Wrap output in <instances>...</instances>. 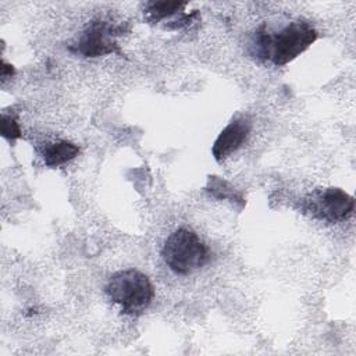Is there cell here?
Returning <instances> with one entry per match:
<instances>
[{
    "label": "cell",
    "instance_id": "277c9868",
    "mask_svg": "<svg viewBox=\"0 0 356 356\" xmlns=\"http://www.w3.org/2000/svg\"><path fill=\"white\" fill-rule=\"evenodd\" d=\"M124 32L122 26H115L108 21L93 19L82 31L75 44L70 50L83 57H100L111 53H120L115 38Z\"/></svg>",
    "mask_w": 356,
    "mask_h": 356
},
{
    "label": "cell",
    "instance_id": "8992f818",
    "mask_svg": "<svg viewBox=\"0 0 356 356\" xmlns=\"http://www.w3.org/2000/svg\"><path fill=\"white\" fill-rule=\"evenodd\" d=\"M250 122L245 118H236L231 121L217 136L213 145V156L217 161L225 160L231 153L242 146L250 132Z\"/></svg>",
    "mask_w": 356,
    "mask_h": 356
},
{
    "label": "cell",
    "instance_id": "ba28073f",
    "mask_svg": "<svg viewBox=\"0 0 356 356\" xmlns=\"http://www.w3.org/2000/svg\"><path fill=\"white\" fill-rule=\"evenodd\" d=\"M186 3L184 1H150L145 7V17L149 22L156 24L164 18H168L177 13H181L185 8Z\"/></svg>",
    "mask_w": 356,
    "mask_h": 356
},
{
    "label": "cell",
    "instance_id": "6da1fadb",
    "mask_svg": "<svg viewBox=\"0 0 356 356\" xmlns=\"http://www.w3.org/2000/svg\"><path fill=\"white\" fill-rule=\"evenodd\" d=\"M316 39L317 31L309 22L296 19L275 33L261 25L256 32L254 47L260 57L282 67L303 53Z\"/></svg>",
    "mask_w": 356,
    "mask_h": 356
},
{
    "label": "cell",
    "instance_id": "8fae6325",
    "mask_svg": "<svg viewBox=\"0 0 356 356\" xmlns=\"http://www.w3.org/2000/svg\"><path fill=\"white\" fill-rule=\"evenodd\" d=\"M14 67L11 64H7L4 60L1 61V79H7V78H11L14 75Z\"/></svg>",
    "mask_w": 356,
    "mask_h": 356
},
{
    "label": "cell",
    "instance_id": "7a4b0ae2",
    "mask_svg": "<svg viewBox=\"0 0 356 356\" xmlns=\"http://www.w3.org/2000/svg\"><path fill=\"white\" fill-rule=\"evenodd\" d=\"M106 292L125 314H140L149 307L154 295L147 275L134 268L114 273L106 285Z\"/></svg>",
    "mask_w": 356,
    "mask_h": 356
},
{
    "label": "cell",
    "instance_id": "5b68a950",
    "mask_svg": "<svg viewBox=\"0 0 356 356\" xmlns=\"http://www.w3.org/2000/svg\"><path fill=\"white\" fill-rule=\"evenodd\" d=\"M353 209V197L339 188L317 191L307 200V210L312 216L328 222L346 220L352 216Z\"/></svg>",
    "mask_w": 356,
    "mask_h": 356
},
{
    "label": "cell",
    "instance_id": "30bf717a",
    "mask_svg": "<svg viewBox=\"0 0 356 356\" xmlns=\"http://www.w3.org/2000/svg\"><path fill=\"white\" fill-rule=\"evenodd\" d=\"M1 135L8 140H15L21 138V128L17 122V120L11 115L3 114L1 117Z\"/></svg>",
    "mask_w": 356,
    "mask_h": 356
},
{
    "label": "cell",
    "instance_id": "9c48e42d",
    "mask_svg": "<svg viewBox=\"0 0 356 356\" xmlns=\"http://www.w3.org/2000/svg\"><path fill=\"white\" fill-rule=\"evenodd\" d=\"M206 189L217 199H229L231 202H239L241 204L245 203L242 195L229 182L220 177H209Z\"/></svg>",
    "mask_w": 356,
    "mask_h": 356
},
{
    "label": "cell",
    "instance_id": "52a82bcc",
    "mask_svg": "<svg viewBox=\"0 0 356 356\" xmlns=\"http://www.w3.org/2000/svg\"><path fill=\"white\" fill-rule=\"evenodd\" d=\"M78 153H79V147L75 143L68 140H58L44 146L42 156L47 167H57L60 164H64L75 159Z\"/></svg>",
    "mask_w": 356,
    "mask_h": 356
},
{
    "label": "cell",
    "instance_id": "3957f363",
    "mask_svg": "<svg viewBox=\"0 0 356 356\" xmlns=\"http://www.w3.org/2000/svg\"><path fill=\"white\" fill-rule=\"evenodd\" d=\"M161 256L175 274L186 275L209 261V250L200 238L191 229L179 228L164 242Z\"/></svg>",
    "mask_w": 356,
    "mask_h": 356
}]
</instances>
